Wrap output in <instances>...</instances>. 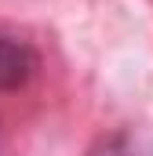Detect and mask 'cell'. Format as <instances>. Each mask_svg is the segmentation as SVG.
I'll list each match as a JSON object with an SVG mask.
<instances>
[{"instance_id": "1", "label": "cell", "mask_w": 153, "mask_h": 156, "mask_svg": "<svg viewBox=\"0 0 153 156\" xmlns=\"http://www.w3.org/2000/svg\"><path fill=\"white\" fill-rule=\"evenodd\" d=\"M37 73V55L29 44L0 37V91H18Z\"/></svg>"}, {"instance_id": "2", "label": "cell", "mask_w": 153, "mask_h": 156, "mask_svg": "<svg viewBox=\"0 0 153 156\" xmlns=\"http://www.w3.org/2000/svg\"><path fill=\"white\" fill-rule=\"evenodd\" d=\"M88 156H128V149H124V138H102L99 149H91Z\"/></svg>"}]
</instances>
